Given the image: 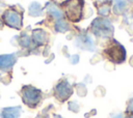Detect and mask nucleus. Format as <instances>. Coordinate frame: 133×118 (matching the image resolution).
Segmentation results:
<instances>
[{
	"mask_svg": "<svg viewBox=\"0 0 133 118\" xmlns=\"http://www.w3.org/2000/svg\"><path fill=\"white\" fill-rule=\"evenodd\" d=\"M104 57L114 64H122L127 59V51L125 47L114 38H110L103 50Z\"/></svg>",
	"mask_w": 133,
	"mask_h": 118,
	"instance_id": "nucleus-1",
	"label": "nucleus"
},
{
	"mask_svg": "<svg viewBox=\"0 0 133 118\" xmlns=\"http://www.w3.org/2000/svg\"><path fill=\"white\" fill-rule=\"evenodd\" d=\"M64 19L72 23H78L83 18L84 0H65L60 5Z\"/></svg>",
	"mask_w": 133,
	"mask_h": 118,
	"instance_id": "nucleus-2",
	"label": "nucleus"
},
{
	"mask_svg": "<svg viewBox=\"0 0 133 118\" xmlns=\"http://www.w3.org/2000/svg\"><path fill=\"white\" fill-rule=\"evenodd\" d=\"M90 33L100 38L110 39L114 33V27L108 18L98 17L90 24Z\"/></svg>",
	"mask_w": 133,
	"mask_h": 118,
	"instance_id": "nucleus-3",
	"label": "nucleus"
},
{
	"mask_svg": "<svg viewBox=\"0 0 133 118\" xmlns=\"http://www.w3.org/2000/svg\"><path fill=\"white\" fill-rule=\"evenodd\" d=\"M21 96L23 102L30 108H35L43 97V92L32 85H25L21 89Z\"/></svg>",
	"mask_w": 133,
	"mask_h": 118,
	"instance_id": "nucleus-4",
	"label": "nucleus"
},
{
	"mask_svg": "<svg viewBox=\"0 0 133 118\" xmlns=\"http://www.w3.org/2000/svg\"><path fill=\"white\" fill-rule=\"evenodd\" d=\"M1 20L3 24L9 28L20 30L23 27V12L15 7L7 8L2 13Z\"/></svg>",
	"mask_w": 133,
	"mask_h": 118,
	"instance_id": "nucleus-5",
	"label": "nucleus"
},
{
	"mask_svg": "<svg viewBox=\"0 0 133 118\" xmlns=\"http://www.w3.org/2000/svg\"><path fill=\"white\" fill-rule=\"evenodd\" d=\"M73 94V87L65 79L60 80L54 87V95L56 99L63 102L71 97Z\"/></svg>",
	"mask_w": 133,
	"mask_h": 118,
	"instance_id": "nucleus-6",
	"label": "nucleus"
},
{
	"mask_svg": "<svg viewBox=\"0 0 133 118\" xmlns=\"http://www.w3.org/2000/svg\"><path fill=\"white\" fill-rule=\"evenodd\" d=\"M75 45L76 47L84 51L94 52L96 50V43H95L92 34L88 32H82L78 34L75 39Z\"/></svg>",
	"mask_w": 133,
	"mask_h": 118,
	"instance_id": "nucleus-7",
	"label": "nucleus"
},
{
	"mask_svg": "<svg viewBox=\"0 0 133 118\" xmlns=\"http://www.w3.org/2000/svg\"><path fill=\"white\" fill-rule=\"evenodd\" d=\"M31 41L33 46L39 47V46H44L49 41V34L47 31H45L42 28H36L34 30H32L31 33Z\"/></svg>",
	"mask_w": 133,
	"mask_h": 118,
	"instance_id": "nucleus-8",
	"label": "nucleus"
},
{
	"mask_svg": "<svg viewBox=\"0 0 133 118\" xmlns=\"http://www.w3.org/2000/svg\"><path fill=\"white\" fill-rule=\"evenodd\" d=\"M130 3L128 0H111V12L115 16H123L128 12Z\"/></svg>",
	"mask_w": 133,
	"mask_h": 118,
	"instance_id": "nucleus-9",
	"label": "nucleus"
},
{
	"mask_svg": "<svg viewBox=\"0 0 133 118\" xmlns=\"http://www.w3.org/2000/svg\"><path fill=\"white\" fill-rule=\"evenodd\" d=\"M45 10H46L47 13H48L52 19H54L55 21L64 18L63 11H62L61 7L58 6L57 4H55L54 2H48V3L46 4V6H45Z\"/></svg>",
	"mask_w": 133,
	"mask_h": 118,
	"instance_id": "nucleus-10",
	"label": "nucleus"
},
{
	"mask_svg": "<svg viewBox=\"0 0 133 118\" xmlns=\"http://www.w3.org/2000/svg\"><path fill=\"white\" fill-rule=\"evenodd\" d=\"M17 62V56L15 54L0 55V70H8Z\"/></svg>",
	"mask_w": 133,
	"mask_h": 118,
	"instance_id": "nucleus-11",
	"label": "nucleus"
},
{
	"mask_svg": "<svg viewBox=\"0 0 133 118\" xmlns=\"http://www.w3.org/2000/svg\"><path fill=\"white\" fill-rule=\"evenodd\" d=\"M44 10H45V8L42 6V4L34 1V2L30 3V5L28 7V14L30 17H34V18L41 17L44 14Z\"/></svg>",
	"mask_w": 133,
	"mask_h": 118,
	"instance_id": "nucleus-12",
	"label": "nucleus"
},
{
	"mask_svg": "<svg viewBox=\"0 0 133 118\" xmlns=\"http://www.w3.org/2000/svg\"><path fill=\"white\" fill-rule=\"evenodd\" d=\"M111 13V0L102 1L98 5V14L99 17L108 18V16Z\"/></svg>",
	"mask_w": 133,
	"mask_h": 118,
	"instance_id": "nucleus-13",
	"label": "nucleus"
},
{
	"mask_svg": "<svg viewBox=\"0 0 133 118\" xmlns=\"http://www.w3.org/2000/svg\"><path fill=\"white\" fill-rule=\"evenodd\" d=\"M71 29V25H70V22L66 20V19H59V20H56L55 23H54V30L56 32H59V33H64L66 31H69Z\"/></svg>",
	"mask_w": 133,
	"mask_h": 118,
	"instance_id": "nucleus-14",
	"label": "nucleus"
},
{
	"mask_svg": "<svg viewBox=\"0 0 133 118\" xmlns=\"http://www.w3.org/2000/svg\"><path fill=\"white\" fill-rule=\"evenodd\" d=\"M20 107H9L1 111V116L3 118H19L20 117Z\"/></svg>",
	"mask_w": 133,
	"mask_h": 118,
	"instance_id": "nucleus-15",
	"label": "nucleus"
},
{
	"mask_svg": "<svg viewBox=\"0 0 133 118\" xmlns=\"http://www.w3.org/2000/svg\"><path fill=\"white\" fill-rule=\"evenodd\" d=\"M18 41H19V45H20L21 47H23V48H26V49L32 46L31 37H30L29 35H27L26 33H25V34H21V36L19 37Z\"/></svg>",
	"mask_w": 133,
	"mask_h": 118,
	"instance_id": "nucleus-16",
	"label": "nucleus"
},
{
	"mask_svg": "<svg viewBox=\"0 0 133 118\" xmlns=\"http://www.w3.org/2000/svg\"><path fill=\"white\" fill-rule=\"evenodd\" d=\"M127 110L133 114V97H132V98H130V100L128 101V107H127Z\"/></svg>",
	"mask_w": 133,
	"mask_h": 118,
	"instance_id": "nucleus-17",
	"label": "nucleus"
},
{
	"mask_svg": "<svg viewBox=\"0 0 133 118\" xmlns=\"http://www.w3.org/2000/svg\"><path fill=\"white\" fill-rule=\"evenodd\" d=\"M3 25H4V24H3V22H2V20L0 19V29H1L2 27H3Z\"/></svg>",
	"mask_w": 133,
	"mask_h": 118,
	"instance_id": "nucleus-18",
	"label": "nucleus"
},
{
	"mask_svg": "<svg viewBox=\"0 0 133 118\" xmlns=\"http://www.w3.org/2000/svg\"><path fill=\"white\" fill-rule=\"evenodd\" d=\"M128 1H129L130 4H133V0H128Z\"/></svg>",
	"mask_w": 133,
	"mask_h": 118,
	"instance_id": "nucleus-19",
	"label": "nucleus"
},
{
	"mask_svg": "<svg viewBox=\"0 0 133 118\" xmlns=\"http://www.w3.org/2000/svg\"><path fill=\"white\" fill-rule=\"evenodd\" d=\"M130 118H133V115H132V116H131V117H130Z\"/></svg>",
	"mask_w": 133,
	"mask_h": 118,
	"instance_id": "nucleus-20",
	"label": "nucleus"
}]
</instances>
